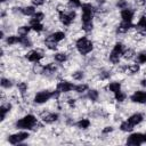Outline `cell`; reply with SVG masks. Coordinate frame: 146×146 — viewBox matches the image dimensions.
I'll return each mask as SVG.
<instances>
[{"instance_id": "17", "label": "cell", "mask_w": 146, "mask_h": 146, "mask_svg": "<svg viewBox=\"0 0 146 146\" xmlns=\"http://www.w3.org/2000/svg\"><path fill=\"white\" fill-rule=\"evenodd\" d=\"M48 36L50 38V39H52L54 41H56V42H62V41H64L65 39H66V33L64 32V31H52L51 33H49L48 34Z\"/></svg>"}, {"instance_id": "41", "label": "cell", "mask_w": 146, "mask_h": 146, "mask_svg": "<svg viewBox=\"0 0 146 146\" xmlns=\"http://www.w3.org/2000/svg\"><path fill=\"white\" fill-rule=\"evenodd\" d=\"M1 2H2V3H6V2H7V0H1Z\"/></svg>"}, {"instance_id": "6", "label": "cell", "mask_w": 146, "mask_h": 146, "mask_svg": "<svg viewBox=\"0 0 146 146\" xmlns=\"http://www.w3.org/2000/svg\"><path fill=\"white\" fill-rule=\"evenodd\" d=\"M143 143H145V139H144V133H141V132L131 133L130 136H128V138L125 140V144L132 145V146H138V145H141Z\"/></svg>"}, {"instance_id": "26", "label": "cell", "mask_w": 146, "mask_h": 146, "mask_svg": "<svg viewBox=\"0 0 146 146\" xmlns=\"http://www.w3.org/2000/svg\"><path fill=\"white\" fill-rule=\"evenodd\" d=\"M35 7L32 5V6H23L22 7V16H33L35 14Z\"/></svg>"}, {"instance_id": "20", "label": "cell", "mask_w": 146, "mask_h": 146, "mask_svg": "<svg viewBox=\"0 0 146 146\" xmlns=\"http://www.w3.org/2000/svg\"><path fill=\"white\" fill-rule=\"evenodd\" d=\"M91 125V121L87 117H81L79 119V121L75 122V127L80 130H88Z\"/></svg>"}, {"instance_id": "8", "label": "cell", "mask_w": 146, "mask_h": 146, "mask_svg": "<svg viewBox=\"0 0 146 146\" xmlns=\"http://www.w3.org/2000/svg\"><path fill=\"white\" fill-rule=\"evenodd\" d=\"M74 87H75V84H73V83H72L71 81H68V80H60V81L56 84V89H58L63 95L73 91V90H74Z\"/></svg>"}, {"instance_id": "37", "label": "cell", "mask_w": 146, "mask_h": 146, "mask_svg": "<svg viewBox=\"0 0 146 146\" xmlns=\"http://www.w3.org/2000/svg\"><path fill=\"white\" fill-rule=\"evenodd\" d=\"M114 131V127L113 125H105L103 129H102V133L103 135H110Z\"/></svg>"}, {"instance_id": "25", "label": "cell", "mask_w": 146, "mask_h": 146, "mask_svg": "<svg viewBox=\"0 0 146 146\" xmlns=\"http://www.w3.org/2000/svg\"><path fill=\"white\" fill-rule=\"evenodd\" d=\"M133 29L137 31H141V30H146V15H141L137 23L133 25Z\"/></svg>"}, {"instance_id": "35", "label": "cell", "mask_w": 146, "mask_h": 146, "mask_svg": "<svg viewBox=\"0 0 146 146\" xmlns=\"http://www.w3.org/2000/svg\"><path fill=\"white\" fill-rule=\"evenodd\" d=\"M114 7H115L116 9H121V10H122V9L129 7V1H128V0H115Z\"/></svg>"}, {"instance_id": "3", "label": "cell", "mask_w": 146, "mask_h": 146, "mask_svg": "<svg viewBox=\"0 0 146 146\" xmlns=\"http://www.w3.org/2000/svg\"><path fill=\"white\" fill-rule=\"evenodd\" d=\"M50 99H52V90L49 89H42L34 94L32 100L35 105H42L48 103Z\"/></svg>"}, {"instance_id": "21", "label": "cell", "mask_w": 146, "mask_h": 146, "mask_svg": "<svg viewBox=\"0 0 146 146\" xmlns=\"http://www.w3.org/2000/svg\"><path fill=\"white\" fill-rule=\"evenodd\" d=\"M140 72V64L138 63H131V64H127V68H125V74H130V75H135L138 74Z\"/></svg>"}, {"instance_id": "2", "label": "cell", "mask_w": 146, "mask_h": 146, "mask_svg": "<svg viewBox=\"0 0 146 146\" xmlns=\"http://www.w3.org/2000/svg\"><path fill=\"white\" fill-rule=\"evenodd\" d=\"M38 121L39 120L36 119V116L34 114L29 113V114H25L24 116H22L21 119H18L15 122L14 127L16 129H22V130H33L34 127L36 125Z\"/></svg>"}, {"instance_id": "23", "label": "cell", "mask_w": 146, "mask_h": 146, "mask_svg": "<svg viewBox=\"0 0 146 146\" xmlns=\"http://www.w3.org/2000/svg\"><path fill=\"white\" fill-rule=\"evenodd\" d=\"M19 35H15V34H8L5 39V43L6 46L8 47H11V46H15L17 43H19Z\"/></svg>"}, {"instance_id": "24", "label": "cell", "mask_w": 146, "mask_h": 146, "mask_svg": "<svg viewBox=\"0 0 146 146\" xmlns=\"http://www.w3.org/2000/svg\"><path fill=\"white\" fill-rule=\"evenodd\" d=\"M31 31H32V29L30 25H19L16 29V33L19 36H27Z\"/></svg>"}, {"instance_id": "28", "label": "cell", "mask_w": 146, "mask_h": 146, "mask_svg": "<svg viewBox=\"0 0 146 146\" xmlns=\"http://www.w3.org/2000/svg\"><path fill=\"white\" fill-rule=\"evenodd\" d=\"M89 88H90L89 84L86 83V82L79 83V84H75V87H74V92H76V94H79V95H82V94L87 92V91L89 90Z\"/></svg>"}, {"instance_id": "13", "label": "cell", "mask_w": 146, "mask_h": 146, "mask_svg": "<svg viewBox=\"0 0 146 146\" xmlns=\"http://www.w3.org/2000/svg\"><path fill=\"white\" fill-rule=\"evenodd\" d=\"M86 98H87L88 100H90L91 103H96V102H98L99 98H100V92H99V90L96 89V88H89V90H88L87 94H86Z\"/></svg>"}, {"instance_id": "1", "label": "cell", "mask_w": 146, "mask_h": 146, "mask_svg": "<svg viewBox=\"0 0 146 146\" xmlns=\"http://www.w3.org/2000/svg\"><path fill=\"white\" fill-rule=\"evenodd\" d=\"M75 49L79 55L88 56L95 50V41L88 38V35H81L75 41Z\"/></svg>"}, {"instance_id": "15", "label": "cell", "mask_w": 146, "mask_h": 146, "mask_svg": "<svg viewBox=\"0 0 146 146\" xmlns=\"http://www.w3.org/2000/svg\"><path fill=\"white\" fill-rule=\"evenodd\" d=\"M16 87H17V91H18L21 98L22 99L25 98L26 95H27V92H29V83L25 82V81H18L17 84H16Z\"/></svg>"}, {"instance_id": "16", "label": "cell", "mask_w": 146, "mask_h": 146, "mask_svg": "<svg viewBox=\"0 0 146 146\" xmlns=\"http://www.w3.org/2000/svg\"><path fill=\"white\" fill-rule=\"evenodd\" d=\"M29 25L31 26L32 31H34L35 33H41V32H43V31L47 29L46 25L42 24V22H36V21H34V19H32V18L30 19Z\"/></svg>"}, {"instance_id": "29", "label": "cell", "mask_w": 146, "mask_h": 146, "mask_svg": "<svg viewBox=\"0 0 146 146\" xmlns=\"http://www.w3.org/2000/svg\"><path fill=\"white\" fill-rule=\"evenodd\" d=\"M122 132H131L132 130H133V125L128 121V120H125V121H122L121 123H120V128H119Z\"/></svg>"}, {"instance_id": "31", "label": "cell", "mask_w": 146, "mask_h": 146, "mask_svg": "<svg viewBox=\"0 0 146 146\" xmlns=\"http://www.w3.org/2000/svg\"><path fill=\"white\" fill-rule=\"evenodd\" d=\"M95 29V23L92 22H87V23H81V30L84 33H91Z\"/></svg>"}, {"instance_id": "10", "label": "cell", "mask_w": 146, "mask_h": 146, "mask_svg": "<svg viewBox=\"0 0 146 146\" xmlns=\"http://www.w3.org/2000/svg\"><path fill=\"white\" fill-rule=\"evenodd\" d=\"M135 15H136V9H133L131 7L124 8L120 11V16H121L122 21H125V22H132L135 18Z\"/></svg>"}, {"instance_id": "33", "label": "cell", "mask_w": 146, "mask_h": 146, "mask_svg": "<svg viewBox=\"0 0 146 146\" xmlns=\"http://www.w3.org/2000/svg\"><path fill=\"white\" fill-rule=\"evenodd\" d=\"M136 63H138V64H146V49H143V50H140L137 55H136Z\"/></svg>"}, {"instance_id": "30", "label": "cell", "mask_w": 146, "mask_h": 146, "mask_svg": "<svg viewBox=\"0 0 146 146\" xmlns=\"http://www.w3.org/2000/svg\"><path fill=\"white\" fill-rule=\"evenodd\" d=\"M66 6L68 9H72V10H76L79 8H81L82 6V2L81 0H67L66 2Z\"/></svg>"}, {"instance_id": "40", "label": "cell", "mask_w": 146, "mask_h": 146, "mask_svg": "<svg viewBox=\"0 0 146 146\" xmlns=\"http://www.w3.org/2000/svg\"><path fill=\"white\" fill-rule=\"evenodd\" d=\"M138 83H139V86H141L143 88H146V78H143V79H140Z\"/></svg>"}, {"instance_id": "4", "label": "cell", "mask_w": 146, "mask_h": 146, "mask_svg": "<svg viewBox=\"0 0 146 146\" xmlns=\"http://www.w3.org/2000/svg\"><path fill=\"white\" fill-rule=\"evenodd\" d=\"M44 56H46V51L42 48H36V49H32L25 52L24 58L30 63H39L42 60Z\"/></svg>"}, {"instance_id": "5", "label": "cell", "mask_w": 146, "mask_h": 146, "mask_svg": "<svg viewBox=\"0 0 146 146\" xmlns=\"http://www.w3.org/2000/svg\"><path fill=\"white\" fill-rule=\"evenodd\" d=\"M29 138H30V133L29 132H26V131H18V132L9 135L7 140L11 145H18V144H22L24 140H26Z\"/></svg>"}, {"instance_id": "38", "label": "cell", "mask_w": 146, "mask_h": 146, "mask_svg": "<svg viewBox=\"0 0 146 146\" xmlns=\"http://www.w3.org/2000/svg\"><path fill=\"white\" fill-rule=\"evenodd\" d=\"M46 1H47V0H31L32 5H33L34 7H40V6H43Z\"/></svg>"}, {"instance_id": "12", "label": "cell", "mask_w": 146, "mask_h": 146, "mask_svg": "<svg viewBox=\"0 0 146 146\" xmlns=\"http://www.w3.org/2000/svg\"><path fill=\"white\" fill-rule=\"evenodd\" d=\"M121 89H122V83H121V81H117V80L108 82L104 88V90L106 92H112V94H115V92L120 91Z\"/></svg>"}, {"instance_id": "9", "label": "cell", "mask_w": 146, "mask_h": 146, "mask_svg": "<svg viewBox=\"0 0 146 146\" xmlns=\"http://www.w3.org/2000/svg\"><path fill=\"white\" fill-rule=\"evenodd\" d=\"M130 100L135 104H146V90H135L130 96Z\"/></svg>"}, {"instance_id": "7", "label": "cell", "mask_w": 146, "mask_h": 146, "mask_svg": "<svg viewBox=\"0 0 146 146\" xmlns=\"http://www.w3.org/2000/svg\"><path fill=\"white\" fill-rule=\"evenodd\" d=\"M133 29V24L132 22H125V21H122L121 23H119L115 27V33L116 34H120V35H124L127 33H129L130 31H132Z\"/></svg>"}, {"instance_id": "39", "label": "cell", "mask_w": 146, "mask_h": 146, "mask_svg": "<svg viewBox=\"0 0 146 146\" xmlns=\"http://www.w3.org/2000/svg\"><path fill=\"white\" fill-rule=\"evenodd\" d=\"M133 2L137 7H140V8H143L146 5V0H133Z\"/></svg>"}, {"instance_id": "42", "label": "cell", "mask_w": 146, "mask_h": 146, "mask_svg": "<svg viewBox=\"0 0 146 146\" xmlns=\"http://www.w3.org/2000/svg\"><path fill=\"white\" fill-rule=\"evenodd\" d=\"M144 139H145V143H146V133H144Z\"/></svg>"}, {"instance_id": "19", "label": "cell", "mask_w": 146, "mask_h": 146, "mask_svg": "<svg viewBox=\"0 0 146 146\" xmlns=\"http://www.w3.org/2000/svg\"><path fill=\"white\" fill-rule=\"evenodd\" d=\"M11 108H13V104L10 103V102H5V103H2L1 104V106H0V112H1V121H5L6 120V116H7V114L11 111Z\"/></svg>"}, {"instance_id": "14", "label": "cell", "mask_w": 146, "mask_h": 146, "mask_svg": "<svg viewBox=\"0 0 146 146\" xmlns=\"http://www.w3.org/2000/svg\"><path fill=\"white\" fill-rule=\"evenodd\" d=\"M133 127L135 125H138V124H140L144 120H145V116H144V114L143 113H139V112H136V113H133V114H131L128 119H127Z\"/></svg>"}, {"instance_id": "36", "label": "cell", "mask_w": 146, "mask_h": 146, "mask_svg": "<svg viewBox=\"0 0 146 146\" xmlns=\"http://www.w3.org/2000/svg\"><path fill=\"white\" fill-rule=\"evenodd\" d=\"M32 19L36 21V22H42L43 19H46V14L43 11H36L33 16H32Z\"/></svg>"}, {"instance_id": "22", "label": "cell", "mask_w": 146, "mask_h": 146, "mask_svg": "<svg viewBox=\"0 0 146 146\" xmlns=\"http://www.w3.org/2000/svg\"><path fill=\"white\" fill-rule=\"evenodd\" d=\"M136 57V50L131 47H128V48H124L123 52H122V58L124 60H131Z\"/></svg>"}, {"instance_id": "32", "label": "cell", "mask_w": 146, "mask_h": 146, "mask_svg": "<svg viewBox=\"0 0 146 146\" xmlns=\"http://www.w3.org/2000/svg\"><path fill=\"white\" fill-rule=\"evenodd\" d=\"M127 92H124V91H122V90H120V91H117V92H115L114 94V100L116 102V103H124L125 100H127Z\"/></svg>"}, {"instance_id": "27", "label": "cell", "mask_w": 146, "mask_h": 146, "mask_svg": "<svg viewBox=\"0 0 146 146\" xmlns=\"http://www.w3.org/2000/svg\"><path fill=\"white\" fill-rule=\"evenodd\" d=\"M71 78L75 81H82L86 78V72L83 70H74L71 74Z\"/></svg>"}, {"instance_id": "11", "label": "cell", "mask_w": 146, "mask_h": 146, "mask_svg": "<svg viewBox=\"0 0 146 146\" xmlns=\"http://www.w3.org/2000/svg\"><path fill=\"white\" fill-rule=\"evenodd\" d=\"M70 59V55L67 51H56L54 55H52V60L56 62V63H59V64H64V63H67Z\"/></svg>"}, {"instance_id": "18", "label": "cell", "mask_w": 146, "mask_h": 146, "mask_svg": "<svg viewBox=\"0 0 146 146\" xmlns=\"http://www.w3.org/2000/svg\"><path fill=\"white\" fill-rule=\"evenodd\" d=\"M43 44H44V47H46L48 50H50V51H56V50H58V42L54 41V40L50 39L48 35L43 39Z\"/></svg>"}, {"instance_id": "34", "label": "cell", "mask_w": 146, "mask_h": 146, "mask_svg": "<svg viewBox=\"0 0 146 146\" xmlns=\"http://www.w3.org/2000/svg\"><path fill=\"white\" fill-rule=\"evenodd\" d=\"M0 83H1L2 89H10V88H13V86H14L13 80L9 79V78H5V76L1 78V82H0Z\"/></svg>"}]
</instances>
